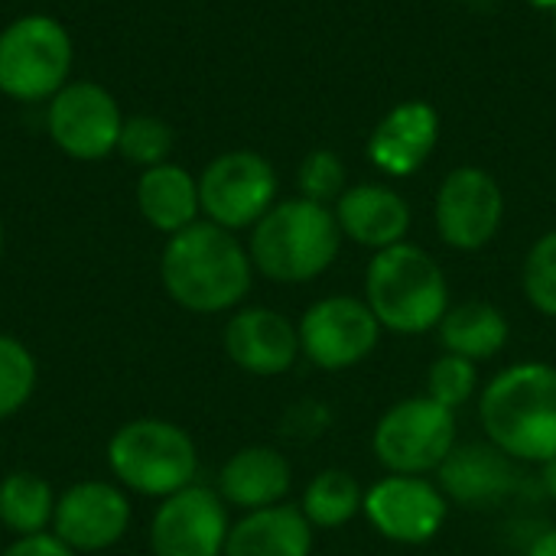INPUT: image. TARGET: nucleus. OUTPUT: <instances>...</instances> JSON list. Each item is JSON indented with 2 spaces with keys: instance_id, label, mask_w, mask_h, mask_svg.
I'll list each match as a JSON object with an SVG mask.
<instances>
[{
  "instance_id": "f257e3e1",
  "label": "nucleus",
  "mask_w": 556,
  "mask_h": 556,
  "mask_svg": "<svg viewBox=\"0 0 556 556\" xmlns=\"http://www.w3.org/2000/svg\"><path fill=\"white\" fill-rule=\"evenodd\" d=\"M160 280L173 303L189 313L212 316L235 309L248 296L254 264L235 231L195 222L169 235L160 257Z\"/></svg>"
},
{
  "instance_id": "f03ea898",
  "label": "nucleus",
  "mask_w": 556,
  "mask_h": 556,
  "mask_svg": "<svg viewBox=\"0 0 556 556\" xmlns=\"http://www.w3.org/2000/svg\"><path fill=\"white\" fill-rule=\"evenodd\" d=\"M479 420L492 446L515 463L544 466L556 456V365L518 362L498 371L482 397Z\"/></svg>"
},
{
  "instance_id": "7ed1b4c3",
  "label": "nucleus",
  "mask_w": 556,
  "mask_h": 556,
  "mask_svg": "<svg viewBox=\"0 0 556 556\" xmlns=\"http://www.w3.org/2000/svg\"><path fill=\"white\" fill-rule=\"evenodd\" d=\"M342 228L329 205L309 199L277 202L251 231V264L274 283H306L332 267Z\"/></svg>"
},
{
  "instance_id": "20e7f679",
  "label": "nucleus",
  "mask_w": 556,
  "mask_h": 556,
  "mask_svg": "<svg viewBox=\"0 0 556 556\" xmlns=\"http://www.w3.org/2000/svg\"><path fill=\"white\" fill-rule=\"evenodd\" d=\"M365 303L381 329L424 336L443 323L450 309V283L443 267L424 248L401 241L375 251L365 274Z\"/></svg>"
},
{
  "instance_id": "39448f33",
  "label": "nucleus",
  "mask_w": 556,
  "mask_h": 556,
  "mask_svg": "<svg viewBox=\"0 0 556 556\" xmlns=\"http://www.w3.org/2000/svg\"><path fill=\"white\" fill-rule=\"evenodd\" d=\"M108 466L124 489L163 502L195 482L199 450L179 424L140 417L114 430Z\"/></svg>"
},
{
  "instance_id": "423d86ee",
  "label": "nucleus",
  "mask_w": 556,
  "mask_h": 556,
  "mask_svg": "<svg viewBox=\"0 0 556 556\" xmlns=\"http://www.w3.org/2000/svg\"><path fill=\"white\" fill-rule=\"evenodd\" d=\"M75 46L49 13H23L0 29V94L10 101H49L72 81Z\"/></svg>"
},
{
  "instance_id": "0eeeda50",
  "label": "nucleus",
  "mask_w": 556,
  "mask_h": 556,
  "mask_svg": "<svg viewBox=\"0 0 556 556\" xmlns=\"http://www.w3.org/2000/svg\"><path fill=\"white\" fill-rule=\"evenodd\" d=\"M378 463L394 476L437 472L456 446V410L437 404L430 394L397 401L371 437Z\"/></svg>"
},
{
  "instance_id": "6e6552de",
  "label": "nucleus",
  "mask_w": 556,
  "mask_h": 556,
  "mask_svg": "<svg viewBox=\"0 0 556 556\" xmlns=\"http://www.w3.org/2000/svg\"><path fill=\"white\" fill-rule=\"evenodd\" d=\"M277 173L254 150L215 156L199 176V202L205 222L241 231L254 228L277 202Z\"/></svg>"
},
{
  "instance_id": "1a4fd4ad",
  "label": "nucleus",
  "mask_w": 556,
  "mask_h": 556,
  "mask_svg": "<svg viewBox=\"0 0 556 556\" xmlns=\"http://www.w3.org/2000/svg\"><path fill=\"white\" fill-rule=\"evenodd\" d=\"M124 111L98 81H68L46 101L49 140L78 163H94L117 153Z\"/></svg>"
},
{
  "instance_id": "9d476101",
  "label": "nucleus",
  "mask_w": 556,
  "mask_h": 556,
  "mask_svg": "<svg viewBox=\"0 0 556 556\" xmlns=\"http://www.w3.org/2000/svg\"><path fill=\"white\" fill-rule=\"evenodd\" d=\"M300 349L303 355L326 371H342L365 362L381 339V323L375 319L371 306L358 296H326L316 300L300 326Z\"/></svg>"
},
{
  "instance_id": "9b49d317",
  "label": "nucleus",
  "mask_w": 556,
  "mask_h": 556,
  "mask_svg": "<svg viewBox=\"0 0 556 556\" xmlns=\"http://www.w3.org/2000/svg\"><path fill=\"white\" fill-rule=\"evenodd\" d=\"M362 511L384 541L417 547L443 531L450 518V498L427 476L388 472L365 492Z\"/></svg>"
},
{
  "instance_id": "f8f14e48",
  "label": "nucleus",
  "mask_w": 556,
  "mask_h": 556,
  "mask_svg": "<svg viewBox=\"0 0 556 556\" xmlns=\"http://www.w3.org/2000/svg\"><path fill=\"white\" fill-rule=\"evenodd\" d=\"M228 531L225 498L192 482L160 502L150 521V547L153 556H225Z\"/></svg>"
},
{
  "instance_id": "ddd939ff",
  "label": "nucleus",
  "mask_w": 556,
  "mask_h": 556,
  "mask_svg": "<svg viewBox=\"0 0 556 556\" xmlns=\"http://www.w3.org/2000/svg\"><path fill=\"white\" fill-rule=\"evenodd\" d=\"M505 218L502 186L479 166L453 169L437 192V231L456 251L485 248Z\"/></svg>"
},
{
  "instance_id": "4468645a",
  "label": "nucleus",
  "mask_w": 556,
  "mask_h": 556,
  "mask_svg": "<svg viewBox=\"0 0 556 556\" xmlns=\"http://www.w3.org/2000/svg\"><path fill=\"white\" fill-rule=\"evenodd\" d=\"M130 528V502L114 482H75L55 502L52 534L75 554L114 547Z\"/></svg>"
},
{
  "instance_id": "2eb2a0df",
  "label": "nucleus",
  "mask_w": 556,
  "mask_h": 556,
  "mask_svg": "<svg viewBox=\"0 0 556 556\" xmlns=\"http://www.w3.org/2000/svg\"><path fill=\"white\" fill-rule=\"evenodd\" d=\"M225 352L228 358L257 378H274L293 368L300 349L296 326L267 306H248L238 309L225 326Z\"/></svg>"
},
{
  "instance_id": "dca6fc26",
  "label": "nucleus",
  "mask_w": 556,
  "mask_h": 556,
  "mask_svg": "<svg viewBox=\"0 0 556 556\" xmlns=\"http://www.w3.org/2000/svg\"><path fill=\"white\" fill-rule=\"evenodd\" d=\"M437 472L443 495L463 508H492L502 498H508L518 485L515 459H508L492 443L453 446V453Z\"/></svg>"
},
{
  "instance_id": "f3484780",
  "label": "nucleus",
  "mask_w": 556,
  "mask_h": 556,
  "mask_svg": "<svg viewBox=\"0 0 556 556\" xmlns=\"http://www.w3.org/2000/svg\"><path fill=\"white\" fill-rule=\"evenodd\" d=\"M440 137V117L424 101L397 104L371 134L368 140V160L388 173V176H410L417 173Z\"/></svg>"
},
{
  "instance_id": "a211bd4d",
  "label": "nucleus",
  "mask_w": 556,
  "mask_h": 556,
  "mask_svg": "<svg viewBox=\"0 0 556 556\" xmlns=\"http://www.w3.org/2000/svg\"><path fill=\"white\" fill-rule=\"evenodd\" d=\"M336 222L342 238H352L371 251H384L401 244L410 231V205L388 186H352L336 202Z\"/></svg>"
},
{
  "instance_id": "6ab92c4d",
  "label": "nucleus",
  "mask_w": 556,
  "mask_h": 556,
  "mask_svg": "<svg viewBox=\"0 0 556 556\" xmlns=\"http://www.w3.org/2000/svg\"><path fill=\"white\" fill-rule=\"evenodd\" d=\"M293 485V469L283 453L270 446L238 450L218 472V495L241 511H261L280 505Z\"/></svg>"
},
{
  "instance_id": "aec40b11",
  "label": "nucleus",
  "mask_w": 556,
  "mask_h": 556,
  "mask_svg": "<svg viewBox=\"0 0 556 556\" xmlns=\"http://www.w3.org/2000/svg\"><path fill=\"white\" fill-rule=\"evenodd\" d=\"M313 525L296 505H270L261 511H244L231 525L225 556H309Z\"/></svg>"
},
{
  "instance_id": "412c9836",
  "label": "nucleus",
  "mask_w": 556,
  "mask_h": 556,
  "mask_svg": "<svg viewBox=\"0 0 556 556\" xmlns=\"http://www.w3.org/2000/svg\"><path fill=\"white\" fill-rule=\"evenodd\" d=\"M137 208L143 222L163 235H176L199 222V176L176 163H160L140 173L137 179Z\"/></svg>"
},
{
  "instance_id": "4be33fe9",
  "label": "nucleus",
  "mask_w": 556,
  "mask_h": 556,
  "mask_svg": "<svg viewBox=\"0 0 556 556\" xmlns=\"http://www.w3.org/2000/svg\"><path fill=\"white\" fill-rule=\"evenodd\" d=\"M440 329V342L450 355L469 358V362H489L495 358L508 342V319L498 306L485 300H466L459 306H450Z\"/></svg>"
},
{
  "instance_id": "5701e85b",
  "label": "nucleus",
  "mask_w": 556,
  "mask_h": 556,
  "mask_svg": "<svg viewBox=\"0 0 556 556\" xmlns=\"http://www.w3.org/2000/svg\"><path fill=\"white\" fill-rule=\"evenodd\" d=\"M59 495L36 472H10L0 479V525L13 538L46 534L52 528Z\"/></svg>"
},
{
  "instance_id": "b1692460",
  "label": "nucleus",
  "mask_w": 556,
  "mask_h": 556,
  "mask_svg": "<svg viewBox=\"0 0 556 556\" xmlns=\"http://www.w3.org/2000/svg\"><path fill=\"white\" fill-rule=\"evenodd\" d=\"M365 505V492L345 469H323L303 492V515L313 528L332 531L349 525Z\"/></svg>"
},
{
  "instance_id": "393cba45",
  "label": "nucleus",
  "mask_w": 556,
  "mask_h": 556,
  "mask_svg": "<svg viewBox=\"0 0 556 556\" xmlns=\"http://www.w3.org/2000/svg\"><path fill=\"white\" fill-rule=\"evenodd\" d=\"M173 127L163 121V117H153V114H134V117H124V127H121V140H117V153L140 166V169H150V166H160V163H169V153H173Z\"/></svg>"
},
{
  "instance_id": "a878e982",
  "label": "nucleus",
  "mask_w": 556,
  "mask_h": 556,
  "mask_svg": "<svg viewBox=\"0 0 556 556\" xmlns=\"http://www.w3.org/2000/svg\"><path fill=\"white\" fill-rule=\"evenodd\" d=\"M36 375L39 371L33 352L13 336H0V420L29 404L36 391Z\"/></svg>"
},
{
  "instance_id": "bb28decb",
  "label": "nucleus",
  "mask_w": 556,
  "mask_h": 556,
  "mask_svg": "<svg viewBox=\"0 0 556 556\" xmlns=\"http://www.w3.org/2000/svg\"><path fill=\"white\" fill-rule=\"evenodd\" d=\"M521 283H525L528 303L541 316L556 319V231H547L544 238H538L531 244V251L525 257Z\"/></svg>"
},
{
  "instance_id": "cd10ccee",
  "label": "nucleus",
  "mask_w": 556,
  "mask_h": 556,
  "mask_svg": "<svg viewBox=\"0 0 556 556\" xmlns=\"http://www.w3.org/2000/svg\"><path fill=\"white\" fill-rule=\"evenodd\" d=\"M476 388H479V375H476V362L469 358L443 352L427 371V394L450 410H459L463 404H469Z\"/></svg>"
},
{
  "instance_id": "c85d7f7f",
  "label": "nucleus",
  "mask_w": 556,
  "mask_h": 556,
  "mask_svg": "<svg viewBox=\"0 0 556 556\" xmlns=\"http://www.w3.org/2000/svg\"><path fill=\"white\" fill-rule=\"evenodd\" d=\"M296 182H300V195L309 202H319V205L332 199L339 202V195L345 192V166L332 150H313L300 163Z\"/></svg>"
},
{
  "instance_id": "c756f323",
  "label": "nucleus",
  "mask_w": 556,
  "mask_h": 556,
  "mask_svg": "<svg viewBox=\"0 0 556 556\" xmlns=\"http://www.w3.org/2000/svg\"><path fill=\"white\" fill-rule=\"evenodd\" d=\"M3 556H78L72 547H65L55 534H33V538H16Z\"/></svg>"
},
{
  "instance_id": "7c9ffc66",
  "label": "nucleus",
  "mask_w": 556,
  "mask_h": 556,
  "mask_svg": "<svg viewBox=\"0 0 556 556\" xmlns=\"http://www.w3.org/2000/svg\"><path fill=\"white\" fill-rule=\"evenodd\" d=\"M528 556H556V528L554 531H544V534L531 544Z\"/></svg>"
},
{
  "instance_id": "2f4dec72",
  "label": "nucleus",
  "mask_w": 556,
  "mask_h": 556,
  "mask_svg": "<svg viewBox=\"0 0 556 556\" xmlns=\"http://www.w3.org/2000/svg\"><path fill=\"white\" fill-rule=\"evenodd\" d=\"M541 469H544V476H541V479H544V489H547V495L556 502V456L554 459H547Z\"/></svg>"
},
{
  "instance_id": "473e14b6",
  "label": "nucleus",
  "mask_w": 556,
  "mask_h": 556,
  "mask_svg": "<svg viewBox=\"0 0 556 556\" xmlns=\"http://www.w3.org/2000/svg\"><path fill=\"white\" fill-rule=\"evenodd\" d=\"M463 3H469V7H492L495 0H463Z\"/></svg>"
},
{
  "instance_id": "72a5a7b5",
  "label": "nucleus",
  "mask_w": 556,
  "mask_h": 556,
  "mask_svg": "<svg viewBox=\"0 0 556 556\" xmlns=\"http://www.w3.org/2000/svg\"><path fill=\"white\" fill-rule=\"evenodd\" d=\"M538 7H551V10H556V0H534Z\"/></svg>"
},
{
  "instance_id": "f704fd0d",
  "label": "nucleus",
  "mask_w": 556,
  "mask_h": 556,
  "mask_svg": "<svg viewBox=\"0 0 556 556\" xmlns=\"http://www.w3.org/2000/svg\"><path fill=\"white\" fill-rule=\"evenodd\" d=\"M0 254H3V222H0Z\"/></svg>"
},
{
  "instance_id": "c9c22d12",
  "label": "nucleus",
  "mask_w": 556,
  "mask_h": 556,
  "mask_svg": "<svg viewBox=\"0 0 556 556\" xmlns=\"http://www.w3.org/2000/svg\"><path fill=\"white\" fill-rule=\"evenodd\" d=\"M554 13H556V10H554Z\"/></svg>"
}]
</instances>
